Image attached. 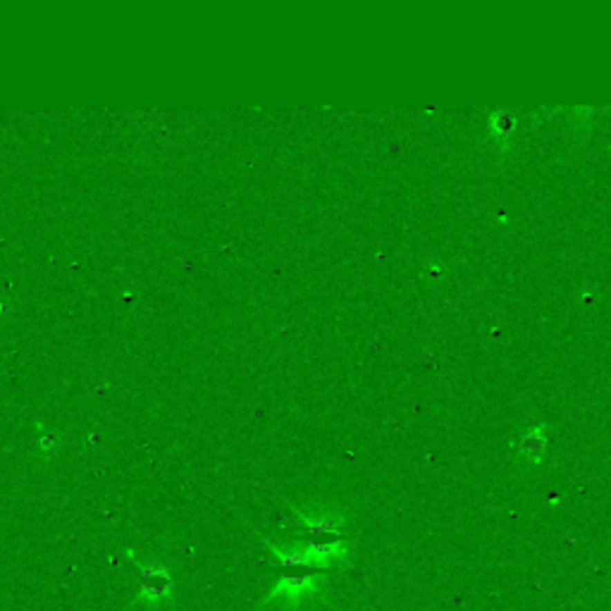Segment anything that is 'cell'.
Here are the masks:
<instances>
[{"label": "cell", "mask_w": 611, "mask_h": 611, "mask_svg": "<svg viewBox=\"0 0 611 611\" xmlns=\"http://www.w3.org/2000/svg\"><path fill=\"white\" fill-rule=\"evenodd\" d=\"M127 556L136 563V568H139V573H141V585L134 597V607L160 609L162 604L170 602L172 590H175V581H172L170 568H167L165 563L139 559L136 552H131V549H127Z\"/></svg>", "instance_id": "obj_1"}, {"label": "cell", "mask_w": 611, "mask_h": 611, "mask_svg": "<svg viewBox=\"0 0 611 611\" xmlns=\"http://www.w3.org/2000/svg\"><path fill=\"white\" fill-rule=\"evenodd\" d=\"M325 581H328V576L320 571L315 573L313 571H282V576L272 583L270 592L263 597L261 607H267V604H272L275 599H282V602H287L292 609H297L301 607L306 599L315 597V594L323 590Z\"/></svg>", "instance_id": "obj_2"}, {"label": "cell", "mask_w": 611, "mask_h": 611, "mask_svg": "<svg viewBox=\"0 0 611 611\" xmlns=\"http://www.w3.org/2000/svg\"><path fill=\"white\" fill-rule=\"evenodd\" d=\"M294 516L299 518V523L303 525L306 533L315 535L313 540H339L341 535V525H344V516L335 509L328 507H310V509H301V507H292Z\"/></svg>", "instance_id": "obj_3"}, {"label": "cell", "mask_w": 611, "mask_h": 611, "mask_svg": "<svg viewBox=\"0 0 611 611\" xmlns=\"http://www.w3.org/2000/svg\"><path fill=\"white\" fill-rule=\"evenodd\" d=\"M487 127L494 139H509L516 131V127H518V118H516V113L511 108H497L489 113Z\"/></svg>", "instance_id": "obj_4"}, {"label": "cell", "mask_w": 611, "mask_h": 611, "mask_svg": "<svg viewBox=\"0 0 611 611\" xmlns=\"http://www.w3.org/2000/svg\"><path fill=\"white\" fill-rule=\"evenodd\" d=\"M545 446H547L545 425H533V428H528L523 433V437H520V451L528 458H533V461H540Z\"/></svg>", "instance_id": "obj_5"}, {"label": "cell", "mask_w": 611, "mask_h": 611, "mask_svg": "<svg viewBox=\"0 0 611 611\" xmlns=\"http://www.w3.org/2000/svg\"><path fill=\"white\" fill-rule=\"evenodd\" d=\"M36 433H39V446L44 454H53L55 451V446L60 444V440H57V435L53 433L50 428H46L44 423H36Z\"/></svg>", "instance_id": "obj_6"}]
</instances>
